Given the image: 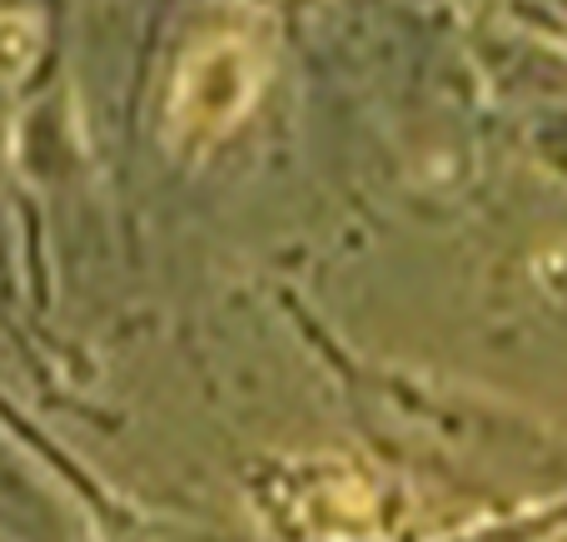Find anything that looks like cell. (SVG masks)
<instances>
[{"label":"cell","instance_id":"cell-1","mask_svg":"<svg viewBox=\"0 0 567 542\" xmlns=\"http://www.w3.org/2000/svg\"><path fill=\"white\" fill-rule=\"evenodd\" d=\"M259 90V50L239 35H209L189 50L175 80V129L219 135L249 110Z\"/></svg>","mask_w":567,"mask_h":542},{"label":"cell","instance_id":"cell-2","mask_svg":"<svg viewBox=\"0 0 567 542\" xmlns=\"http://www.w3.org/2000/svg\"><path fill=\"white\" fill-rule=\"evenodd\" d=\"M40 45V25L30 15H0V80H16L30 70Z\"/></svg>","mask_w":567,"mask_h":542}]
</instances>
